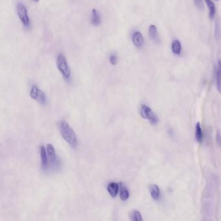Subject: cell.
I'll return each instance as SVG.
<instances>
[{"instance_id": "17", "label": "cell", "mask_w": 221, "mask_h": 221, "mask_svg": "<svg viewBox=\"0 0 221 221\" xmlns=\"http://www.w3.org/2000/svg\"><path fill=\"white\" fill-rule=\"evenodd\" d=\"M130 193L125 186H121L120 189V198L123 201H126L129 199Z\"/></svg>"}, {"instance_id": "6", "label": "cell", "mask_w": 221, "mask_h": 221, "mask_svg": "<svg viewBox=\"0 0 221 221\" xmlns=\"http://www.w3.org/2000/svg\"><path fill=\"white\" fill-rule=\"evenodd\" d=\"M132 41L133 44L136 48H141L144 45V38L142 32L139 31H134L132 35Z\"/></svg>"}, {"instance_id": "14", "label": "cell", "mask_w": 221, "mask_h": 221, "mask_svg": "<svg viewBox=\"0 0 221 221\" xmlns=\"http://www.w3.org/2000/svg\"><path fill=\"white\" fill-rule=\"evenodd\" d=\"M171 49L174 54L180 55L182 53V45L178 40H175L171 44Z\"/></svg>"}, {"instance_id": "21", "label": "cell", "mask_w": 221, "mask_h": 221, "mask_svg": "<svg viewBox=\"0 0 221 221\" xmlns=\"http://www.w3.org/2000/svg\"><path fill=\"white\" fill-rule=\"evenodd\" d=\"M194 2H195V5H197V7L199 9H203L204 8V2L203 0H194Z\"/></svg>"}, {"instance_id": "2", "label": "cell", "mask_w": 221, "mask_h": 221, "mask_svg": "<svg viewBox=\"0 0 221 221\" xmlns=\"http://www.w3.org/2000/svg\"><path fill=\"white\" fill-rule=\"evenodd\" d=\"M57 67L60 73L66 80H69L71 77V71L67 60L64 55L60 53L57 58Z\"/></svg>"}, {"instance_id": "18", "label": "cell", "mask_w": 221, "mask_h": 221, "mask_svg": "<svg viewBox=\"0 0 221 221\" xmlns=\"http://www.w3.org/2000/svg\"><path fill=\"white\" fill-rule=\"evenodd\" d=\"M157 28L156 25H151L149 28V36L152 40H156L157 38Z\"/></svg>"}, {"instance_id": "8", "label": "cell", "mask_w": 221, "mask_h": 221, "mask_svg": "<svg viewBox=\"0 0 221 221\" xmlns=\"http://www.w3.org/2000/svg\"><path fill=\"white\" fill-rule=\"evenodd\" d=\"M119 190V184L116 182H111L107 185V191L112 198H115Z\"/></svg>"}, {"instance_id": "15", "label": "cell", "mask_w": 221, "mask_h": 221, "mask_svg": "<svg viewBox=\"0 0 221 221\" xmlns=\"http://www.w3.org/2000/svg\"><path fill=\"white\" fill-rule=\"evenodd\" d=\"M195 138L198 143H201L203 140V132L200 123H197L195 126Z\"/></svg>"}, {"instance_id": "9", "label": "cell", "mask_w": 221, "mask_h": 221, "mask_svg": "<svg viewBox=\"0 0 221 221\" xmlns=\"http://www.w3.org/2000/svg\"><path fill=\"white\" fill-rule=\"evenodd\" d=\"M151 196L154 200H158L160 197V189L156 184H152L149 186Z\"/></svg>"}, {"instance_id": "23", "label": "cell", "mask_w": 221, "mask_h": 221, "mask_svg": "<svg viewBox=\"0 0 221 221\" xmlns=\"http://www.w3.org/2000/svg\"><path fill=\"white\" fill-rule=\"evenodd\" d=\"M32 1L35 2H38L40 1V0H32Z\"/></svg>"}, {"instance_id": "7", "label": "cell", "mask_w": 221, "mask_h": 221, "mask_svg": "<svg viewBox=\"0 0 221 221\" xmlns=\"http://www.w3.org/2000/svg\"><path fill=\"white\" fill-rule=\"evenodd\" d=\"M40 159H41L42 167L44 169H46L48 167L49 160L48 157V152H47L46 148L44 145L40 147Z\"/></svg>"}, {"instance_id": "1", "label": "cell", "mask_w": 221, "mask_h": 221, "mask_svg": "<svg viewBox=\"0 0 221 221\" xmlns=\"http://www.w3.org/2000/svg\"><path fill=\"white\" fill-rule=\"evenodd\" d=\"M59 130L66 142L72 148H75L77 146V135L70 125L65 121H61L59 123Z\"/></svg>"}, {"instance_id": "16", "label": "cell", "mask_w": 221, "mask_h": 221, "mask_svg": "<svg viewBox=\"0 0 221 221\" xmlns=\"http://www.w3.org/2000/svg\"><path fill=\"white\" fill-rule=\"evenodd\" d=\"M130 220L132 221H142L143 218L142 214L138 210H134L130 213Z\"/></svg>"}, {"instance_id": "12", "label": "cell", "mask_w": 221, "mask_h": 221, "mask_svg": "<svg viewBox=\"0 0 221 221\" xmlns=\"http://www.w3.org/2000/svg\"><path fill=\"white\" fill-rule=\"evenodd\" d=\"M217 87L219 92L221 94V60H218V66L215 68Z\"/></svg>"}, {"instance_id": "4", "label": "cell", "mask_w": 221, "mask_h": 221, "mask_svg": "<svg viewBox=\"0 0 221 221\" xmlns=\"http://www.w3.org/2000/svg\"><path fill=\"white\" fill-rule=\"evenodd\" d=\"M140 115L142 118L149 121L152 125H156L158 123V118L149 106L142 104L140 109Z\"/></svg>"}, {"instance_id": "20", "label": "cell", "mask_w": 221, "mask_h": 221, "mask_svg": "<svg viewBox=\"0 0 221 221\" xmlns=\"http://www.w3.org/2000/svg\"><path fill=\"white\" fill-rule=\"evenodd\" d=\"M109 61L112 66H116L117 63V57L116 55L112 54L109 57Z\"/></svg>"}, {"instance_id": "11", "label": "cell", "mask_w": 221, "mask_h": 221, "mask_svg": "<svg viewBox=\"0 0 221 221\" xmlns=\"http://www.w3.org/2000/svg\"><path fill=\"white\" fill-rule=\"evenodd\" d=\"M46 150L51 162L54 164L56 162V159H57L56 152L54 147H53V145H52L51 144H48L46 146Z\"/></svg>"}, {"instance_id": "5", "label": "cell", "mask_w": 221, "mask_h": 221, "mask_svg": "<svg viewBox=\"0 0 221 221\" xmlns=\"http://www.w3.org/2000/svg\"><path fill=\"white\" fill-rule=\"evenodd\" d=\"M30 97L42 105H45L47 102L46 96L45 93L40 90L37 85L33 84L30 91Z\"/></svg>"}, {"instance_id": "19", "label": "cell", "mask_w": 221, "mask_h": 221, "mask_svg": "<svg viewBox=\"0 0 221 221\" xmlns=\"http://www.w3.org/2000/svg\"><path fill=\"white\" fill-rule=\"evenodd\" d=\"M215 38L217 40H219V39L220 38V26H219V23L218 21H217V22L215 23Z\"/></svg>"}, {"instance_id": "13", "label": "cell", "mask_w": 221, "mask_h": 221, "mask_svg": "<svg viewBox=\"0 0 221 221\" xmlns=\"http://www.w3.org/2000/svg\"><path fill=\"white\" fill-rule=\"evenodd\" d=\"M205 2L207 5V8H208L209 18L210 19H213L215 15V12H216L215 5L211 0H205Z\"/></svg>"}, {"instance_id": "3", "label": "cell", "mask_w": 221, "mask_h": 221, "mask_svg": "<svg viewBox=\"0 0 221 221\" xmlns=\"http://www.w3.org/2000/svg\"><path fill=\"white\" fill-rule=\"evenodd\" d=\"M17 15L19 21L22 22L25 28H29L30 26V18L28 9L22 2H18L16 5Z\"/></svg>"}, {"instance_id": "22", "label": "cell", "mask_w": 221, "mask_h": 221, "mask_svg": "<svg viewBox=\"0 0 221 221\" xmlns=\"http://www.w3.org/2000/svg\"><path fill=\"white\" fill-rule=\"evenodd\" d=\"M216 142L219 147H221V134L220 133L217 131V135H216Z\"/></svg>"}, {"instance_id": "10", "label": "cell", "mask_w": 221, "mask_h": 221, "mask_svg": "<svg viewBox=\"0 0 221 221\" xmlns=\"http://www.w3.org/2000/svg\"><path fill=\"white\" fill-rule=\"evenodd\" d=\"M101 23V18L100 14L96 9H93L91 11V23L94 26H98Z\"/></svg>"}, {"instance_id": "24", "label": "cell", "mask_w": 221, "mask_h": 221, "mask_svg": "<svg viewBox=\"0 0 221 221\" xmlns=\"http://www.w3.org/2000/svg\"><path fill=\"white\" fill-rule=\"evenodd\" d=\"M215 1H216V2H218V1H219V0H215Z\"/></svg>"}]
</instances>
